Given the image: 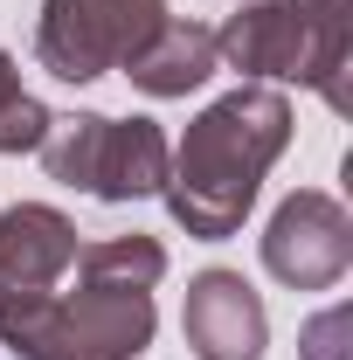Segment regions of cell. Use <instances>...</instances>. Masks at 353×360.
I'll list each match as a JSON object with an SVG mask.
<instances>
[{"label":"cell","mask_w":353,"mask_h":360,"mask_svg":"<svg viewBox=\"0 0 353 360\" xmlns=\"http://www.w3.org/2000/svg\"><path fill=\"white\" fill-rule=\"evenodd\" d=\"M291 146V97L270 84H243L215 97L167 160V215L194 243H229L243 215L257 208V187L277 167V153Z\"/></svg>","instance_id":"obj_1"},{"label":"cell","mask_w":353,"mask_h":360,"mask_svg":"<svg viewBox=\"0 0 353 360\" xmlns=\"http://www.w3.org/2000/svg\"><path fill=\"white\" fill-rule=\"evenodd\" d=\"M153 326V291H111L84 277L77 291L0 298V347H14V360H139Z\"/></svg>","instance_id":"obj_2"},{"label":"cell","mask_w":353,"mask_h":360,"mask_svg":"<svg viewBox=\"0 0 353 360\" xmlns=\"http://www.w3.org/2000/svg\"><path fill=\"white\" fill-rule=\"evenodd\" d=\"M42 167L63 187H84L97 201H146L167 187V160L174 146L153 118H104V111H70L49 118L42 132Z\"/></svg>","instance_id":"obj_3"},{"label":"cell","mask_w":353,"mask_h":360,"mask_svg":"<svg viewBox=\"0 0 353 360\" xmlns=\"http://www.w3.org/2000/svg\"><path fill=\"white\" fill-rule=\"evenodd\" d=\"M167 0H42L35 63L63 84H97L104 70H125L160 35Z\"/></svg>","instance_id":"obj_4"},{"label":"cell","mask_w":353,"mask_h":360,"mask_svg":"<svg viewBox=\"0 0 353 360\" xmlns=\"http://www.w3.org/2000/svg\"><path fill=\"white\" fill-rule=\"evenodd\" d=\"M347 264H353V215L326 187L284 194L264 229V270L284 291H333Z\"/></svg>","instance_id":"obj_5"},{"label":"cell","mask_w":353,"mask_h":360,"mask_svg":"<svg viewBox=\"0 0 353 360\" xmlns=\"http://www.w3.org/2000/svg\"><path fill=\"white\" fill-rule=\"evenodd\" d=\"M180 333L201 360H264L270 347V312L250 291L243 270H201L187 277V305H180Z\"/></svg>","instance_id":"obj_6"},{"label":"cell","mask_w":353,"mask_h":360,"mask_svg":"<svg viewBox=\"0 0 353 360\" xmlns=\"http://www.w3.org/2000/svg\"><path fill=\"white\" fill-rule=\"evenodd\" d=\"M215 56L229 70L257 77V84H284V77H312V21L298 0H243L215 28Z\"/></svg>","instance_id":"obj_7"},{"label":"cell","mask_w":353,"mask_h":360,"mask_svg":"<svg viewBox=\"0 0 353 360\" xmlns=\"http://www.w3.org/2000/svg\"><path fill=\"white\" fill-rule=\"evenodd\" d=\"M77 222L49 201H21L0 215V298H28V291H56L63 270L77 264Z\"/></svg>","instance_id":"obj_8"},{"label":"cell","mask_w":353,"mask_h":360,"mask_svg":"<svg viewBox=\"0 0 353 360\" xmlns=\"http://www.w3.org/2000/svg\"><path fill=\"white\" fill-rule=\"evenodd\" d=\"M215 70H222L215 28H201V21H174V14H167V21H160V35L125 63V77H132L146 97H187V90L208 84Z\"/></svg>","instance_id":"obj_9"},{"label":"cell","mask_w":353,"mask_h":360,"mask_svg":"<svg viewBox=\"0 0 353 360\" xmlns=\"http://www.w3.org/2000/svg\"><path fill=\"white\" fill-rule=\"evenodd\" d=\"M312 21V77L305 84L347 118L353 111V84H347V63H353V0H298Z\"/></svg>","instance_id":"obj_10"},{"label":"cell","mask_w":353,"mask_h":360,"mask_svg":"<svg viewBox=\"0 0 353 360\" xmlns=\"http://www.w3.org/2000/svg\"><path fill=\"white\" fill-rule=\"evenodd\" d=\"M70 270L84 284H111V291H153L167 277V250L153 236H104V243H84Z\"/></svg>","instance_id":"obj_11"},{"label":"cell","mask_w":353,"mask_h":360,"mask_svg":"<svg viewBox=\"0 0 353 360\" xmlns=\"http://www.w3.org/2000/svg\"><path fill=\"white\" fill-rule=\"evenodd\" d=\"M298 360H353V305H326L298 333Z\"/></svg>","instance_id":"obj_12"},{"label":"cell","mask_w":353,"mask_h":360,"mask_svg":"<svg viewBox=\"0 0 353 360\" xmlns=\"http://www.w3.org/2000/svg\"><path fill=\"white\" fill-rule=\"evenodd\" d=\"M14 97H28V90H21V70H14V56L0 49V111H7Z\"/></svg>","instance_id":"obj_13"},{"label":"cell","mask_w":353,"mask_h":360,"mask_svg":"<svg viewBox=\"0 0 353 360\" xmlns=\"http://www.w3.org/2000/svg\"><path fill=\"white\" fill-rule=\"evenodd\" d=\"M236 7H243V0H236Z\"/></svg>","instance_id":"obj_14"}]
</instances>
